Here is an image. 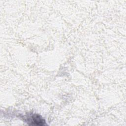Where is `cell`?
Instances as JSON below:
<instances>
[{
	"label": "cell",
	"mask_w": 126,
	"mask_h": 126,
	"mask_svg": "<svg viewBox=\"0 0 126 126\" xmlns=\"http://www.w3.org/2000/svg\"><path fill=\"white\" fill-rule=\"evenodd\" d=\"M27 123L30 125L34 126H44L45 125V122L44 119L37 114H32L26 118Z\"/></svg>",
	"instance_id": "1"
}]
</instances>
